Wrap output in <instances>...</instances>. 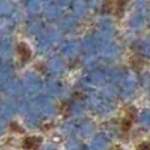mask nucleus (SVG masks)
<instances>
[{
  "label": "nucleus",
  "instance_id": "obj_1",
  "mask_svg": "<svg viewBox=\"0 0 150 150\" xmlns=\"http://www.w3.org/2000/svg\"><path fill=\"white\" fill-rule=\"evenodd\" d=\"M130 0H105L103 5V12L104 13H109L113 12L117 17H121L122 13L125 11V7Z\"/></svg>",
  "mask_w": 150,
  "mask_h": 150
},
{
  "label": "nucleus",
  "instance_id": "obj_2",
  "mask_svg": "<svg viewBox=\"0 0 150 150\" xmlns=\"http://www.w3.org/2000/svg\"><path fill=\"white\" fill-rule=\"evenodd\" d=\"M136 116H137V111H136L134 107L128 108L127 116H125V119H122V121H121V132L122 133H128L130 130V128H132L133 122H134V120H136Z\"/></svg>",
  "mask_w": 150,
  "mask_h": 150
},
{
  "label": "nucleus",
  "instance_id": "obj_3",
  "mask_svg": "<svg viewBox=\"0 0 150 150\" xmlns=\"http://www.w3.org/2000/svg\"><path fill=\"white\" fill-rule=\"evenodd\" d=\"M42 142L41 137H36V136H29L23 140V149L25 150H37L40 148Z\"/></svg>",
  "mask_w": 150,
  "mask_h": 150
},
{
  "label": "nucleus",
  "instance_id": "obj_4",
  "mask_svg": "<svg viewBox=\"0 0 150 150\" xmlns=\"http://www.w3.org/2000/svg\"><path fill=\"white\" fill-rule=\"evenodd\" d=\"M16 50H17V54L20 55V59L23 63H26L29 59H30L32 57V52L30 49H29L28 45H25L24 42H20V44H17V46H16Z\"/></svg>",
  "mask_w": 150,
  "mask_h": 150
},
{
  "label": "nucleus",
  "instance_id": "obj_5",
  "mask_svg": "<svg viewBox=\"0 0 150 150\" xmlns=\"http://www.w3.org/2000/svg\"><path fill=\"white\" fill-rule=\"evenodd\" d=\"M130 66H132L136 71H140L144 66V59L140 55H133V57L130 58Z\"/></svg>",
  "mask_w": 150,
  "mask_h": 150
},
{
  "label": "nucleus",
  "instance_id": "obj_6",
  "mask_svg": "<svg viewBox=\"0 0 150 150\" xmlns=\"http://www.w3.org/2000/svg\"><path fill=\"white\" fill-rule=\"evenodd\" d=\"M136 150H150V141L149 142H142L140 144V145L137 146V149Z\"/></svg>",
  "mask_w": 150,
  "mask_h": 150
},
{
  "label": "nucleus",
  "instance_id": "obj_7",
  "mask_svg": "<svg viewBox=\"0 0 150 150\" xmlns=\"http://www.w3.org/2000/svg\"><path fill=\"white\" fill-rule=\"evenodd\" d=\"M115 150H122V149H120V148H117V149H115Z\"/></svg>",
  "mask_w": 150,
  "mask_h": 150
}]
</instances>
